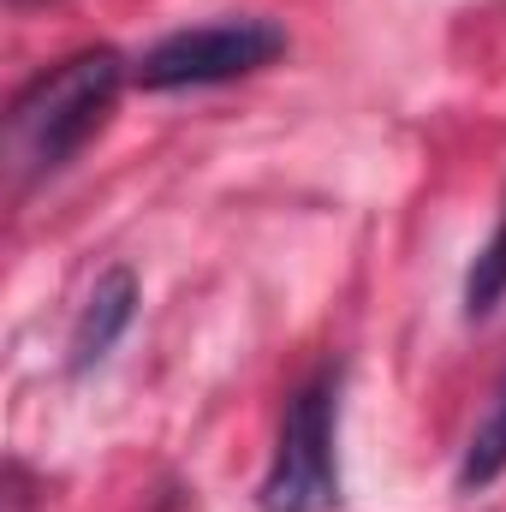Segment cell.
<instances>
[{
	"instance_id": "6",
	"label": "cell",
	"mask_w": 506,
	"mask_h": 512,
	"mask_svg": "<svg viewBox=\"0 0 506 512\" xmlns=\"http://www.w3.org/2000/svg\"><path fill=\"white\" fill-rule=\"evenodd\" d=\"M506 298V215L501 227L483 239V251L471 262V274H465V316L471 322H483V316H495Z\"/></svg>"
},
{
	"instance_id": "2",
	"label": "cell",
	"mask_w": 506,
	"mask_h": 512,
	"mask_svg": "<svg viewBox=\"0 0 506 512\" xmlns=\"http://www.w3.org/2000/svg\"><path fill=\"white\" fill-rule=\"evenodd\" d=\"M262 512H334L340 507V370H316L292 387L274 459L256 489Z\"/></svg>"
},
{
	"instance_id": "4",
	"label": "cell",
	"mask_w": 506,
	"mask_h": 512,
	"mask_svg": "<svg viewBox=\"0 0 506 512\" xmlns=\"http://www.w3.org/2000/svg\"><path fill=\"white\" fill-rule=\"evenodd\" d=\"M131 316H137V274L131 268H108L96 286H90V298H84V310H78V322H72V376H90L114 346H120V334L131 328Z\"/></svg>"
},
{
	"instance_id": "5",
	"label": "cell",
	"mask_w": 506,
	"mask_h": 512,
	"mask_svg": "<svg viewBox=\"0 0 506 512\" xmlns=\"http://www.w3.org/2000/svg\"><path fill=\"white\" fill-rule=\"evenodd\" d=\"M506 471V382L495 387V399H489V411L477 417V429H471V441H465V459H459V495H477V489H489L495 477Z\"/></svg>"
},
{
	"instance_id": "3",
	"label": "cell",
	"mask_w": 506,
	"mask_h": 512,
	"mask_svg": "<svg viewBox=\"0 0 506 512\" xmlns=\"http://www.w3.org/2000/svg\"><path fill=\"white\" fill-rule=\"evenodd\" d=\"M286 54V30L268 18H221V24H191L161 36L137 60L143 90H203V84H233L251 78L268 60Z\"/></svg>"
},
{
	"instance_id": "1",
	"label": "cell",
	"mask_w": 506,
	"mask_h": 512,
	"mask_svg": "<svg viewBox=\"0 0 506 512\" xmlns=\"http://www.w3.org/2000/svg\"><path fill=\"white\" fill-rule=\"evenodd\" d=\"M126 84L120 48H78L60 66L36 72L6 108V161L18 179L60 173L96 131L108 126Z\"/></svg>"
}]
</instances>
